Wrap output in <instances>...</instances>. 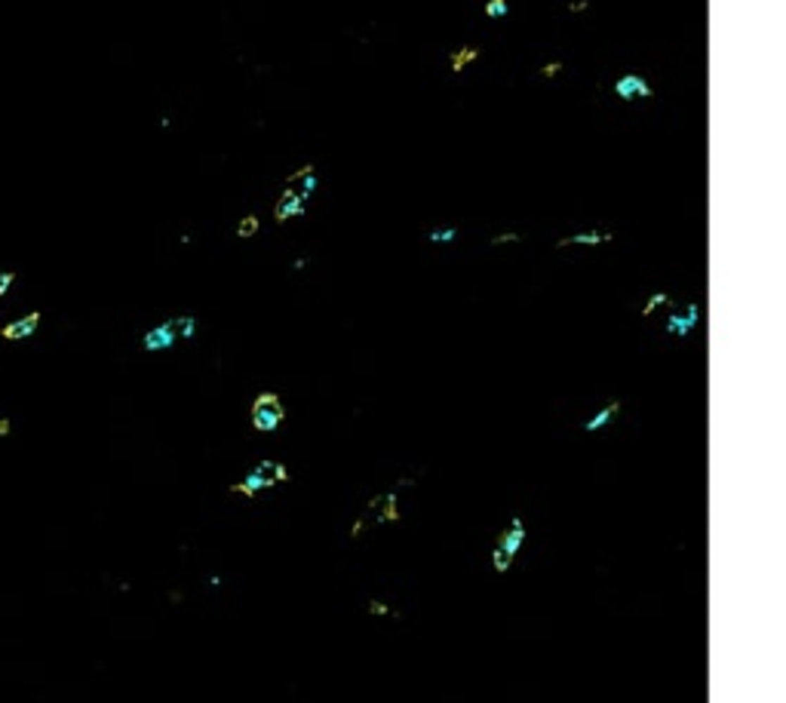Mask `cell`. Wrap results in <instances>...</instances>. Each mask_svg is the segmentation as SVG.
<instances>
[{
	"instance_id": "cell-1",
	"label": "cell",
	"mask_w": 786,
	"mask_h": 703,
	"mask_svg": "<svg viewBox=\"0 0 786 703\" xmlns=\"http://www.w3.org/2000/svg\"><path fill=\"white\" fill-rule=\"evenodd\" d=\"M528 538V528H526V519L522 516H510V522L504 525V531L497 535V544L492 547V569L495 574H507L516 562L522 544Z\"/></svg>"
},
{
	"instance_id": "cell-10",
	"label": "cell",
	"mask_w": 786,
	"mask_h": 703,
	"mask_svg": "<svg viewBox=\"0 0 786 703\" xmlns=\"http://www.w3.org/2000/svg\"><path fill=\"white\" fill-rule=\"evenodd\" d=\"M304 209H308V203H304L301 197H295V194L286 188L280 197H277V206H274V218L280 224H286V222H292V218H298V215H304Z\"/></svg>"
},
{
	"instance_id": "cell-18",
	"label": "cell",
	"mask_w": 786,
	"mask_h": 703,
	"mask_svg": "<svg viewBox=\"0 0 786 703\" xmlns=\"http://www.w3.org/2000/svg\"><path fill=\"white\" fill-rule=\"evenodd\" d=\"M666 304H670V295H666V292H654L652 298L645 301V308H642V317H652V313H657L661 308H666Z\"/></svg>"
},
{
	"instance_id": "cell-5",
	"label": "cell",
	"mask_w": 786,
	"mask_h": 703,
	"mask_svg": "<svg viewBox=\"0 0 786 703\" xmlns=\"http://www.w3.org/2000/svg\"><path fill=\"white\" fill-rule=\"evenodd\" d=\"M286 188H289L295 197H301L304 203H308V200L317 194V188H319V179H317L314 163H304L301 169H295L289 179H286Z\"/></svg>"
},
{
	"instance_id": "cell-21",
	"label": "cell",
	"mask_w": 786,
	"mask_h": 703,
	"mask_svg": "<svg viewBox=\"0 0 786 703\" xmlns=\"http://www.w3.org/2000/svg\"><path fill=\"white\" fill-rule=\"evenodd\" d=\"M366 525H369V513H362L357 522H353V528H350V538H360L362 531H366Z\"/></svg>"
},
{
	"instance_id": "cell-17",
	"label": "cell",
	"mask_w": 786,
	"mask_h": 703,
	"mask_svg": "<svg viewBox=\"0 0 786 703\" xmlns=\"http://www.w3.org/2000/svg\"><path fill=\"white\" fill-rule=\"evenodd\" d=\"M427 240L433 243V246H439V243H455V240H458V227H436V231L427 234Z\"/></svg>"
},
{
	"instance_id": "cell-15",
	"label": "cell",
	"mask_w": 786,
	"mask_h": 703,
	"mask_svg": "<svg viewBox=\"0 0 786 703\" xmlns=\"http://www.w3.org/2000/svg\"><path fill=\"white\" fill-rule=\"evenodd\" d=\"M366 608H369L372 617H400V612H396L391 602H384V599H369Z\"/></svg>"
},
{
	"instance_id": "cell-12",
	"label": "cell",
	"mask_w": 786,
	"mask_h": 703,
	"mask_svg": "<svg viewBox=\"0 0 786 703\" xmlns=\"http://www.w3.org/2000/svg\"><path fill=\"white\" fill-rule=\"evenodd\" d=\"M618 414H621V403H618V400H614V403H605L602 409L593 414V418L584 421V430H587V433H599V430H605L614 418H618Z\"/></svg>"
},
{
	"instance_id": "cell-8",
	"label": "cell",
	"mask_w": 786,
	"mask_h": 703,
	"mask_svg": "<svg viewBox=\"0 0 786 703\" xmlns=\"http://www.w3.org/2000/svg\"><path fill=\"white\" fill-rule=\"evenodd\" d=\"M37 326H40V310H31L19 319H13V323H6L0 329V335H4V341H25V338L37 332Z\"/></svg>"
},
{
	"instance_id": "cell-11",
	"label": "cell",
	"mask_w": 786,
	"mask_h": 703,
	"mask_svg": "<svg viewBox=\"0 0 786 703\" xmlns=\"http://www.w3.org/2000/svg\"><path fill=\"white\" fill-rule=\"evenodd\" d=\"M614 240V234H608V231H581V234H571V236H562L559 243V249H565V246H602V243H611Z\"/></svg>"
},
{
	"instance_id": "cell-7",
	"label": "cell",
	"mask_w": 786,
	"mask_h": 703,
	"mask_svg": "<svg viewBox=\"0 0 786 703\" xmlns=\"http://www.w3.org/2000/svg\"><path fill=\"white\" fill-rule=\"evenodd\" d=\"M179 338H175V329H172V319H166V323H160L154 329H148L145 338H141V347H145L148 353H160V350H169Z\"/></svg>"
},
{
	"instance_id": "cell-19",
	"label": "cell",
	"mask_w": 786,
	"mask_h": 703,
	"mask_svg": "<svg viewBox=\"0 0 786 703\" xmlns=\"http://www.w3.org/2000/svg\"><path fill=\"white\" fill-rule=\"evenodd\" d=\"M507 13H510L507 0H486V15H492V19H504Z\"/></svg>"
},
{
	"instance_id": "cell-24",
	"label": "cell",
	"mask_w": 786,
	"mask_h": 703,
	"mask_svg": "<svg viewBox=\"0 0 786 703\" xmlns=\"http://www.w3.org/2000/svg\"><path fill=\"white\" fill-rule=\"evenodd\" d=\"M308 267V258H298V261H292V270H304Z\"/></svg>"
},
{
	"instance_id": "cell-16",
	"label": "cell",
	"mask_w": 786,
	"mask_h": 703,
	"mask_svg": "<svg viewBox=\"0 0 786 703\" xmlns=\"http://www.w3.org/2000/svg\"><path fill=\"white\" fill-rule=\"evenodd\" d=\"M258 227H261L258 215H246V218H240V224H236V236H240V240H249V236L258 234Z\"/></svg>"
},
{
	"instance_id": "cell-20",
	"label": "cell",
	"mask_w": 786,
	"mask_h": 703,
	"mask_svg": "<svg viewBox=\"0 0 786 703\" xmlns=\"http://www.w3.org/2000/svg\"><path fill=\"white\" fill-rule=\"evenodd\" d=\"M519 240H522L519 234L507 231V234H497V236H492V246H507V243H519Z\"/></svg>"
},
{
	"instance_id": "cell-14",
	"label": "cell",
	"mask_w": 786,
	"mask_h": 703,
	"mask_svg": "<svg viewBox=\"0 0 786 703\" xmlns=\"http://www.w3.org/2000/svg\"><path fill=\"white\" fill-rule=\"evenodd\" d=\"M476 56H479V53H476V49H473V46H464V49H458V53L452 56V71H455V74H461V71H464V68H467L470 62H476Z\"/></svg>"
},
{
	"instance_id": "cell-6",
	"label": "cell",
	"mask_w": 786,
	"mask_h": 703,
	"mask_svg": "<svg viewBox=\"0 0 786 703\" xmlns=\"http://www.w3.org/2000/svg\"><path fill=\"white\" fill-rule=\"evenodd\" d=\"M614 92H618V99H623V101L652 99L654 96L652 83H648L645 77H639V74H623V77H618V80H614Z\"/></svg>"
},
{
	"instance_id": "cell-22",
	"label": "cell",
	"mask_w": 786,
	"mask_h": 703,
	"mask_svg": "<svg viewBox=\"0 0 786 703\" xmlns=\"http://www.w3.org/2000/svg\"><path fill=\"white\" fill-rule=\"evenodd\" d=\"M559 71H562V62H547L544 68H540V77H556Z\"/></svg>"
},
{
	"instance_id": "cell-13",
	"label": "cell",
	"mask_w": 786,
	"mask_h": 703,
	"mask_svg": "<svg viewBox=\"0 0 786 703\" xmlns=\"http://www.w3.org/2000/svg\"><path fill=\"white\" fill-rule=\"evenodd\" d=\"M197 317L194 313H182V317L172 319V329H175V338H182V341H191L194 335H197Z\"/></svg>"
},
{
	"instance_id": "cell-23",
	"label": "cell",
	"mask_w": 786,
	"mask_h": 703,
	"mask_svg": "<svg viewBox=\"0 0 786 703\" xmlns=\"http://www.w3.org/2000/svg\"><path fill=\"white\" fill-rule=\"evenodd\" d=\"M10 433H13V421L0 414V436H10Z\"/></svg>"
},
{
	"instance_id": "cell-4",
	"label": "cell",
	"mask_w": 786,
	"mask_h": 703,
	"mask_svg": "<svg viewBox=\"0 0 786 703\" xmlns=\"http://www.w3.org/2000/svg\"><path fill=\"white\" fill-rule=\"evenodd\" d=\"M697 323H700V304L691 301L688 308H682V310H676V313L666 317V332L676 335V338H688L697 329Z\"/></svg>"
},
{
	"instance_id": "cell-9",
	"label": "cell",
	"mask_w": 786,
	"mask_h": 703,
	"mask_svg": "<svg viewBox=\"0 0 786 703\" xmlns=\"http://www.w3.org/2000/svg\"><path fill=\"white\" fill-rule=\"evenodd\" d=\"M369 510H375V522H381V525H387V522H396L400 519V491H384V495H378L375 501L369 504Z\"/></svg>"
},
{
	"instance_id": "cell-2",
	"label": "cell",
	"mask_w": 786,
	"mask_h": 703,
	"mask_svg": "<svg viewBox=\"0 0 786 703\" xmlns=\"http://www.w3.org/2000/svg\"><path fill=\"white\" fill-rule=\"evenodd\" d=\"M280 482H289V467L280 461H261L246 473V479L231 482V491L240 498H255L258 491H267Z\"/></svg>"
},
{
	"instance_id": "cell-3",
	"label": "cell",
	"mask_w": 786,
	"mask_h": 703,
	"mask_svg": "<svg viewBox=\"0 0 786 703\" xmlns=\"http://www.w3.org/2000/svg\"><path fill=\"white\" fill-rule=\"evenodd\" d=\"M249 418H252V427L258 430V433H274L277 427L286 421V405L277 393H258L255 400H252V409H249Z\"/></svg>"
}]
</instances>
